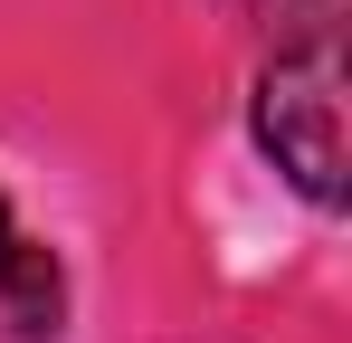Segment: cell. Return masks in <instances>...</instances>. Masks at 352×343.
Instances as JSON below:
<instances>
[{
	"mask_svg": "<svg viewBox=\"0 0 352 343\" xmlns=\"http://www.w3.org/2000/svg\"><path fill=\"white\" fill-rule=\"evenodd\" d=\"M0 315H10L29 343H48L67 324V277H58V258H48L38 238L10 220V200H0Z\"/></svg>",
	"mask_w": 352,
	"mask_h": 343,
	"instance_id": "cell-2",
	"label": "cell"
},
{
	"mask_svg": "<svg viewBox=\"0 0 352 343\" xmlns=\"http://www.w3.org/2000/svg\"><path fill=\"white\" fill-rule=\"evenodd\" d=\"M248 124H257V153L314 210H343L352 181H343V29H333V10H305L295 29H276V57L257 67Z\"/></svg>",
	"mask_w": 352,
	"mask_h": 343,
	"instance_id": "cell-1",
	"label": "cell"
},
{
	"mask_svg": "<svg viewBox=\"0 0 352 343\" xmlns=\"http://www.w3.org/2000/svg\"><path fill=\"white\" fill-rule=\"evenodd\" d=\"M238 10H257V19H276V29H295L305 10H324V0H238Z\"/></svg>",
	"mask_w": 352,
	"mask_h": 343,
	"instance_id": "cell-3",
	"label": "cell"
}]
</instances>
